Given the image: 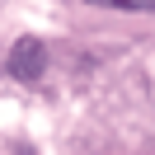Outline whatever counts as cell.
Segmentation results:
<instances>
[{
  "mask_svg": "<svg viewBox=\"0 0 155 155\" xmlns=\"http://www.w3.org/2000/svg\"><path fill=\"white\" fill-rule=\"evenodd\" d=\"M5 71H10L14 80H24V85H33V80L47 71V47H42V38H19L10 47V57H5Z\"/></svg>",
  "mask_w": 155,
  "mask_h": 155,
  "instance_id": "6da1fadb",
  "label": "cell"
},
{
  "mask_svg": "<svg viewBox=\"0 0 155 155\" xmlns=\"http://www.w3.org/2000/svg\"><path fill=\"white\" fill-rule=\"evenodd\" d=\"M89 5H104V10H132V14L155 10V0H89Z\"/></svg>",
  "mask_w": 155,
  "mask_h": 155,
  "instance_id": "7a4b0ae2",
  "label": "cell"
}]
</instances>
